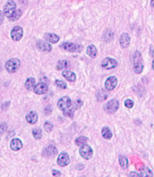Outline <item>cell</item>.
I'll list each match as a JSON object with an SVG mask.
<instances>
[{
	"mask_svg": "<svg viewBox=\"0 0 154 177\" xmlns=\"http://www.w3.org/2000/svg\"><path fill=\"white\" fill-rule=\"evenodd\" d=\"M133 65H134V71L136 73H141L143 70V63H142V59L141 54L139 52L136 51L134 55V61H133Z\"/></svg>",
	"mask_w": 154,
	"mask_h": 177,
	"instance_id": "1",
	"label": "cell"
},
{
	"mask_svg": "<svg viewBox=\"0 0 154 177\" xmlns=\"http://www.w3.org/2000/svg\"><path fill=\"white\" fill-rule=\"evenodd\" d=\"M4 13L6 17L10 19L14 13L17 12V5L13 0H9L4 6Z\"/></svg>",
	"mask_w": 154,
	"mask_h": 177,
	"instance_id": "2",
	"label": "cell"
},
{
	"mask_svg": "<svg viewBox=\"0 0 154 177\" xmlns=\"http://www.w3.org/2000/svg\"><path fill=\"white\" fill-rule=\"evenodd\" d=\"M20 66V61L18 59H10L6 63V69L9 73H15Z\"/></svg>",
	"mask_w": 154,
	"mask_h": 177,
	"instance_id": "3",
	"label": "cell"
},
{
	"mask_svg": "<svg viewBox=\"0 0 154 177\" xmlns=\"http://www.w3.org/2000/svg\"><path fill=\"white\" fill-rule=\"evenodd\" d=\"M119 108V102L116 99H112L108 103L105 104L104 105V110L108 113H114Z\"/></svg>",
	"mask_w": 154,
	"mask_h": 177,
	"instance_id": "4",
	"label": "cell"
},
{
	"mask_svg": "<svg viewBox=\"0 0 154 177\" xmlns=\"http://www.w3.org/2000/svg\"><path fill=\"white\" fill-rule=\"evenodd\" d=\"M60 47L63 49L66 50V51L70 52V53H75V52H80L82 50V45H76L74 43H71V42H63Z\"/></svg>",
	"mask_w": 154,
	"mask_h": 177,
	"instance_id": "5",
	"label": "cell"
},
{
	"mask_svg": "<svg viewBox=\"0 0 154 177\" xmlns=\"http://www.w3.org/2000/svg\"><path fill=\"white\" fill-rule=\"evenodd\" d=\"M72 102L71 99L68 96H64L62 99H60L58 102V107L62 111H67L68 109L71 106Z\"/></svg>",
	"mask_w": 154,
	"mask_h": 177,
	"instance_id": "6",
	"label": "cell"
},
{
	"mask_svg": "<svg viewBox=\"0 0 154 177\" xmlns=\"http://www.w3.org/2000/svg\"><path fill=\"white\" fill-rule=\"evenodd\" d=\"M79 154L83 159H90L93 156V149L89 145L85 144L83 146L80 147L79 148Z\"/></svg>",
	"mask_w": 154,
	"mask_h": 177,
	"instance_id": "7",
	"label": "cell"
},
{
	"mask_svg": "<svg viewBox=\"0 0 154 177\" xmlns=\"http://www.w3.org/2000/svg\"><path fill=\"white\" fill-rule=\"evenodd\" d=\"M23 34V28L20 26L14 27L11 31V38L13 41H20Z\"/></svg>",
	"mask_w": 154,
	"mask_h": 177,
	"instance_id": "8",
	"label": "cell"
},
{
	"mask_svg": "<svg viewBox=\"0 0 154 177\" xmlns=\"http://www.w3.org/2000/svg\"><path fill=\"white\" fill-rule=\"evenodd\" d=\"M118 66L117 60L113 59V58H106L102 62V67H103L106 69H114Z\"/></svg>",
	"mask_w": 154,
	"mask_h": 177,
	"instance_id": "9",
	"label": "cell"
},
{
	"mask_svg": "<svg viewBox=\"0 0 154 177\" xmlns=\"http://www.w3.org/2000/svg\"><path fill=\"white\" fill-rule=\"evenodd\" d=\"M118 83V79L114 76L108 77L107 80L105 81V88L108 91H112L116 88Z\"/></svg>",
	"mask_w": 154,
	"mask_h": 177,
	"instance_id": "10",
	"label": "cell"
},
{
	"mask_svg": "<svg viewBox=\"0 0 154 177\" xmlns=\"http://www.w3.org/2000/svg\"><path fill=\"white\" fill-rule=\"evenodd\" d=\"M57 162L60 166L62 167L66 166V165H68L70 162V156H69V154L65 152L61 153V154H59V158H58Z\"/></svg>",
	"mask_w": 154,
	"mask_h": 177,
	"instance_id": "11",
	"label": "cell"
},
{
	"mask_svg": "<svg viewBox=\"0 0 154 177\" xmlns=\"http://www.w3.org/2000/svg\"><path fill=\"white\" fill-rule=\"evenodd\" d=\"M119 43L122 48H125L129 45L130 44V37L128 34L125 33V34H122V35L119 38Z\"/></svg>",
	"mask_w": 154,
	"mask_h": 177,
	"instance_id": "12",
	"label": "cell"
},
{
	"mask_svg": "<svg viewBox=\"0 0 154 177\" xmlns=\"http://www.w3.org/2000/svg\"><path fill=\"white\" fill-rule=\"evenodd\" d=\"M37 48L43 52H50L52 49V47L49 43L44 41H38L37 42Z\"/></svg>",
	"mask_w": 154,
	"mask_h": 177,
	"instance_id": "13",
	"label": "cell"
},
{
	"mask_svg": "<svg viewBox=\"0 0 154 177\" xmlns=\"http://www.w3.org/2000/svg\"><path fill=\"white\" fill-rule=\"evenodd\" d=\"M47 91H48V86L45 83H38L37 84H36L35 88L34 89V92L37 94H45Z\"/></svg>",
	"mask_w": 154,
	"mask_h": 177,
	"instance_id": "14",
	"label": "cell"
},
{
	"mask_svg": "<svg viewBox=\"0 0 154 177\" xmlns=\"http://www.w3.org/2000/svg\"><path fill=\"white\" fill-rule=\"evenodd\" d=\"M23 147V143L18 138H14L10 142V148L13 151H19Z\"/></svg>",
	"mask_w": 154,
	"mask_h": 177,
	"instance_id": "15",
	"label": "cell"
},
{
	"mask_svg": "<svg viewBox=\"0 0 154 177\" xmlns=\"http://www.w3.org/2000/svg\"><path fill=\"white\" fill-rule=\"evenodd\" d=\"M26 121L28 122L31 124H34V123H37V119H38V116H37V113L34 111H31L26 115Z\"/></svg>",
	"mask_w": 154,
	"mask_h": 177,
	"instance_id": "16",
	"label": "cell"
},
{
	"mask_svg": "<svg viewBox=\"0 0 154 177\" xmlns=\"http://www.w3.org/2000/svg\"><path fill=\"white\" fill-rule=\"evenodd\" d=\"M57 153V149L54 146H48L44 150L43 155L45 157H51L55 156Z\"/></svg>",
	"mask_w": 154,
	"mask_h": 177,
	"instance_id": "17",
	"label": "cell"
},
{
	"mask_svg": "<svg viewBox=\"0 0 154 177\" xmlns=\"http://www.w3.org/2000/svg\"><path fill=\"white\" fill-rule=\"evenodd\" d=\"M45 40L48 41L50 43H57L59 41L60 38L59 35L55 34H45Z\"/></svg>",
	"mask_w": 154,
	"mask_h": 177,
	"instance_id": "18",
	"label": "cell"
},
{
	"mask_svg": "<svg viewBox=\"0 0 154 177\" xmlns=\"http://www.w3.org/2000/svg\"><path fill=\"white\" fill-rule=\"evenodd\" d=\"M62 76L69 81H75L76 80V74L70 70H65L62 72Z\"/></svg>",
	"mask_w": 154,
	"mask_h": 177,
	"instance_id": "19",
	"label": "cell"
},
{
	"mask_svg": "<svg viewBox=\"0 0 154 177\" xmlns=\"http://www.w3.org/2000/svg\"><path fill=\"white\" fill-rule=\"evenodd\" d=\"M86 53H87V55L89 57L95 58L97 54V48H96L94 45H89V46L87 47V48H86Z\"/></svg>",
	"mask_w": 154,
	"mask_h": 177,
	"instance_id": "20",
	"label": "cell"
},
{
	"mask_svg": "<svg viewBox=\"0 0 154 177\" xmlns=\"http://www.w3.org/2000/svg\"><path fill=\"white\" fill-rule=\"evenodd\" d=\"M35 86V79L33 78V77H30V78H28L27 80H26V82H25V87H26V89L29 90V91L34 89Z\"/></svg>",
	"mask_w": 154,
	"mask_h": 177,
	"instance_id": "21",
	"label": "cell"
},
{
	"mask_svg": "<svg viewBox=\"0 0 154 177\" xmlns=\"http://www.w3.org/2000/svg\"><path fill=\"white\" fill-rule=\"evenodd\" d=\"M101 133L103 138L107 139V140H110V139L112 137V133H111V131L110 130L109 128L107 127V126H105V127H103V129H102Z\"/></svg>",
	"mask_w": 154,
	"mask_h": 177,
	"instance_id": "22",
	"label": "cell"
},
{
	"mask_svg": "<svg viewBox=\"0 0 154 177\" xmlns=\"http://www.w3.org/2000/svg\"><path fill=\"white\" fill-rule=\"evenodd\" d=\"M119 163H120L122 169H125L128 168V160L126 157H125L124 155H121L119 157Z\"/></svg>",
	"mask_w": 154,
	"mask_h": 177,
	"instance_id": "23",
	"label": "cell"
},
{
	"mask_svg": "<svg viewBox=\"0 0 154 177\" xmlns=\"http://www.w3.org/2000/svg\"><path fill=\"white\" fill-rule=\"evenodd\" d=\"M141 177H153V172L148 168H143L140 171Z\"/></svg>",
	"mask_w": 154,
	"mask_h": 177,
	"instance_id": "24",
	"label": "cell"
},
{
	"mask_svg": "<svg viewBox=\"0 0 154 177\" xmlns=\"http://www.w3.org/2000/svg\"><path fill=\"white\" fill-rule=\"evenodd\" d=\"M70 67V63L66 60H61L58 63L57 65V69H67V68Z\"/></svg>",
	"mask_w": 154,
	"mask_h": 177,
	"instance_id": "25",
	"label": "cell"
},
{
	"mask_svg": "<svg viewBox=\"0 0 154 177\" xmlns=\"http://www.w3.org/2000/svg\"><path fill=\"white\" fill-rule=\"evenodd\" d=\"M87 141H88L87 137H79L76 140V145H78L79 147H82V146H83V145L86 144Z\"/></svg>",
	"mask_w": 154,
	"mask_h": 177,
	"instance_id": "26",
	"label": "cell"
},
{
	"mask_svg": "<svg viewBox=\"0 0 154 177\" xmlns=\"http://www.w3.org/2000/svg\"><path fill=\"white\" fill-rule=\"evenodd\" d=\"M32 134L34 136V137L37 140H39V139L41 138L42 137V132L41 129L40 128H35L32 130Z\"/></svg>",
	"mask_w": 154,
	"mask_h": 177,
	"instance_id": "27",
	"label": "cell"
},
{
	"mask_svg": "<svg viewBox=\"0 0 154 177\" xmlns=\"http://www.w3.org/2000/svg\"><path fill=\"white\" fill-rule=\"evenodd\" d=\"M55 84L57 85L59 88H62V89H65L67 88V84L65 82L62 81V80H56L55 81Z\"/></svg>",
	"mask_w": 154,
	"mask_h": 177,
	"instance_id": "28",
	"label": "cell"
},
{
	"mask_svg": "<svg viewBox=\"0 0 154 177\" xmlns=\"http://www.w3.org/2000/svg\"><path fill=\"white\" fill-rule=\"evenodd\" d=\"M21 14H22L21 10H20V9H17V12H16L15 13H14L13 15H12V17H11V18L9 19V20H18V19L20 17V16H21Z\"/></svg>",
	"mask_w": 154,
	"mask_h": 177,
	"instance_id": "29",
	"label": "cell"
},
{
	"mask_svg": "<svg viewBox=\"0 0 154 177\" xmlns=\"http://www.w3.org/2000/svg\"><path fill=\"white\" fill-rule=\"evenodd\" d=\"M44 128H45V130L46 132H50V131L52 130L53 129V125L51 124L49 122H46V123L44 124Z\"/></svg>",
	"mask_w": 154,
	"mask_h": 177,
	"instance_id": "30",
	"label": "cell"
},
{
	"mask_svg": "<svg viewBox=\"0 0 154 177\" xmlns=\"http://www.w3.org/2000/svg\"><path fill=\"white\" fill-rule=\"evenodd\" d=\"M125 105L127 108L132 109L133 107V105H134V102L132 100H131V99H127L125 102Z\"/></svg>",
	"mask_w": 154,
	"mask_h": 177,
	"instance_id": "31",
	"label": "cell"
},
{
	"mask_svg": "<svg viewBox=\"0 0 154 177\" xmlns=\"http://www.w3.org/2000/svg\"><path fill=\"white\" fill-rule=\"evenodd\" d=\"M129 177H141V176L136 172H132L129 173Z\"/></svg>",
	"mask_w": 154,
	"mask_h": 177,
	"instance_id": "32",
	"label": "cell"
},
{
	"mask_svg": "<svg viewBox=\"0 0 154 177\" xmlns=\"http://www.w3.org/2000/svg\"><path fill=\"white\" fill-rule=\"evenodd\" d=\"M52 174H53V176L55 177H59L61 176V173L59 171H58V170H53Z\"/></svg>",
	"mask_w": 154,
	"mask_h": 177,
	"instance_id": "33",
	"label": "cell"
},
{
	"mask_svg": "<svg viewBox=\"0 0 154 177\" xmlns=\"http://www.w3.org/2000/svg\"><path fill=\"white\" fill-rule=\"evenodd\" d=\"M150 4H151L152 7L154 8V0H151V3H150Z\"/></svg>",
	"mask_w": 154,
	"mask_h": 177,
	"instance_id": "34",
	"label": "cell"
},
{
	"mask_svg": "<svg viewBox=\"0 0 154 177\" xmlns=\"http://www.w3.org/2000/svg\"><path fill=\"white\" fill-rule=\"evenodd\" d=\"M153 69H154V59H153Z\"/></svg>",
	"mask_w": 154,
	"mask_h": 177,
	"instance_id": "35",
	"label": "cell"
}]
</instances>
